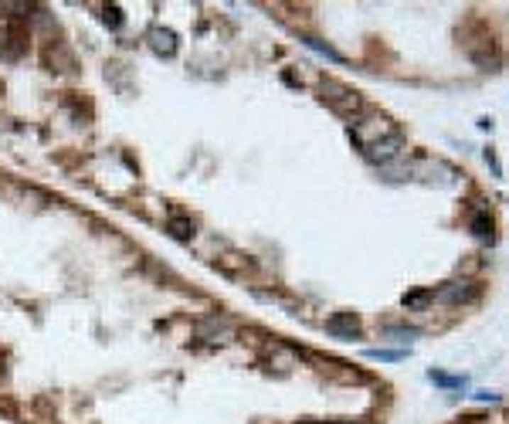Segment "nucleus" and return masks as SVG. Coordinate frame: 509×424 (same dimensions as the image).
Instances as JSON below:
<instances>
[{"instance_id":"obj_3","label":"nucleus","mask_w":509,"mask_h":424,"mask_svg":"<svg viewBox=\"0 0 509 424\" xmlns=\"http://www.w3.org/2000/svg\"><path fill=\"white\" fill-rule=\"evenodd\" d=\"M326 333L336 336V339H354V336H360V319L354 312H333L326 319Z\"/></svg>"},{"instance_id":"obj_4","label":"nucleus","mask_w":509,"mask_h":424,"mask_svg":"<svg viewBox=\"0 0 509 424\" xmlns=\"http://www.w3.org/2000/svg\"><path fill=\"white\" fill-rule=\"evenodd\" d=\"M401 133H394V136L381 139V143H373L371 150H363V156L371 160V163H390L394 156H401Z\"/></svg>"},{"instance_id":"obj_10","label":"nucleus","mask_w":509,"mask_h":424,"mask_svg":"<svg viewBox=\"0 0 509 424\" xmlns=\"http://www.w3.org/2000/svg\"><path fill=\"white\" fill-rule=\"evenodd\" d=\"M407 357V349H367V360H381V364H398Z\"/></svg>"},{"instance_id":"obj_14","label":"nucleus","mask_w":509,"mask_h":424,"mask_svg":"<svg viewBox=\"0 0 509 424\" xmlns=\"http://www.w3.org/2000/svg\"><path fill=\"white\" fill-rule=\"evenodd\" d=\"M428 377L438 380V384H445V387H462V380H459V377H448V374H438V370H432Z\"/></svg>"},{"instance_id":"obj_9","label":"nucleus","mask_w":509,"mask_h":424,"mask_svg":"<svg viewBox=\"0 0 509 424\" xmlns=\"http://www.w3.org/2000/svg\"><path fill=\"white\" fill-rule=\"evenodd\" d=\"M167 231L177 238V241H190V238H194V221H187V217H170Z\"/></svg>"},{"instance_id":"obj_5","label":"nucleus","mask_w":509,"mask_h":424,"mask_svg":"<svg viewBox=\"0 0 509 424\" xmlns=\"http://www.w3.org/2000/svg\"><path fill=\"white\" fill-rule=\"evenodd\" d=\"M45 61L51 65V72H75V55H72V48L62 45V41H55V45L48 48Z\"/></svg>"},{"instance_id":"obj_13","label":"nucleus","mask_w":509,"mask_h":424,"mask_svg":"<svg viewBox=\"0 0 509 424\" xmlns=\"http://www.w3.org/2000/svg\"><path fill=\"white\" fill-rule=\"evenodd\" d=\"M472 231H476L478 238H486V234H489V231H493V221H489V217H486V214H478L476 221H472Z\"/></svg>"},{"instance_id":"obj_15","label":"nucleus","mask_w":509,"mask_h":424,"mask_svg":"<svg viewBox=\"0 0 509 424\" xmlns=\"http://www.w3.org/2000/svg\"><path fill=\"white\" fill-rule=\"evenodd\" d=\"M299 424H333V421H299Z\"/></svg>"},{"instance_id":"obj_8","label":"nucleus","mask_w":509,"mask_h":424,"mask_svg":"<svg viewBox=\"0 0 509 424\" xmlns=\"http://www.w3.org/2000/svg\"><path fill=\"white\" fill-rule=\"evenodd\" d=\"M150 48H153L156 55L170 58V55L177 51V34H173L170 28H153L150 31Z\"/></svg>"},{"instance_id":"obj_2","label":"nucleus","mask_w":509,"mask_h":424,"mask_svg":"<svg viewBox=\"0 0 509 424\" xmlns=\"http://www.w3.org/2000/svg\"><path fill=\"white\" fill-rule=\"evenodd\" d=\"M398 129H394V122L384 119V116H371V119H360L350 126V136L356 139V146L360 150H371L373 143H381V139L394 136Z\"/></svg>"},{"instance_id":"obj_12","label":"nucleus","mask_w":509,"mask_h":424,"mask_svg":"<svg viewBox=\"0 0 509 424\" xmlns=\"http://www.w3.org/2000/svg\"><path fill=\"white\" fill-rule=\"evenodd\" d=\"M102 21H106V28H112V31L123 28V11L112 4V7H106V11H102Z\"/></svg>"},{"instance_id":"obj_6","label":"nucleus","mask_w":509,"mask_h":424,"mask_svg":"<svg viewBox=\"0 0 509 424\" xmlns=\"http://www.w3.org/2000/svg\"><path fill=\"white\" fill-rule=\"evenodd\" d=\"M476 295H478L476 282H448L438 292V299H445V303H472Z\"/></svg>"},{"instance_id":"obj_1","label":"nucleus","mask_w":509,"mask_h":424,"mask_svg":"<svg viewBox=\"0 0 509 424\" xmlns=\"http://www.w3.org/2000/svg\"><path fill=\"white\" fill-rule=\"evenodd\" d=\"M319 95H323V102L333 109V112L346 116V119L360 116V109H363L360 92L350 89V85H343V82H336V78H323V82H319Z\"/></svg>"},{"instance_id":"obj_7","label":"nucleus","mask_w":509,"mask_h":424,"mask_svg":"<svg viewBox=\"0 0 509 424\" xmlns=\"http://www.w3.org/2000/svg\"><path fill=\"white\" fill-rule=\"evenodd\" d=\"M231 333H234L231 322H228V319H217V316L204 319L201 326H197V336H201V339H231Z\"/></svg>"},{"instance_id":"obj_11","label":"nucleus","mask_w":509,"mask_h":424,"mask_svg":"<svg viewBox=\"0 0 509 424\" xmlns=\"http://www.w3.org/2000/svg\"><path fill=\"white\" fill-rule=\"evenodd\" d=\"M302 41H306V45L312 48V51H319V55H326L329 61H343V55H336L333 48H329V45H323V41H316V38H302Z\"/></svg>"}]
</instances>
